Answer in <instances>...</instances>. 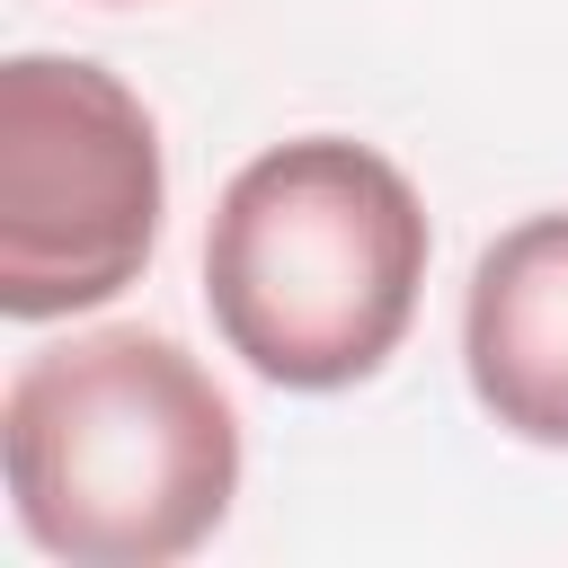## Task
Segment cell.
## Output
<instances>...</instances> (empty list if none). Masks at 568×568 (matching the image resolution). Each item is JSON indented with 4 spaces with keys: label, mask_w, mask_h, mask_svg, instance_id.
I'll return each instance as SVG.
<instances>
[{
    "label": "cell",
    "mask_w": 568,
    "mask_h": 568,
    "mask_svg": "<svg viewBox=\"0 0 568 568\" xmlns=\"http://www.w3.org/2000/svg\"><path fill=\"white\" fill-rule=\"evenodd\" d=\"M9 506L71 568H169L240 497V417L160 328H80L18 364L0 399Z\"/></svg>",
    "instance_id": "1"
},
{
    "label": "cell",
    "mask_w": 568,
    "mask_h": 568,
    "mask_svg": "<svg viewBox=\"0 0 568 568\" xmlns=\"http://www.w3.org/2000/svg\"><path fill=\"white\" fill-rule=\"evenodd\" d=\"M426 204L399 160L346 133L257 151L204 231V302L222 346L275 390L373 382L426 284Z\"/></svg>",
    "instance_id": "2"
},
{
    "label": "cell",
    "mask_w": 568,
    "mask_h": 568,
    "mask_svg": "<svg viewBox=\"0 0 568 568\" xmlns=\"http://www.w3.org/2000/svg\"><path fill=\"white\" fill-rule=\"evenodd\" d=\"M169 213L151 106L80 53L0 62V311L71 320L142 284Z\"/></svg>",
    "instance_id": "3"
},
{
    "label": "cell",
    "mask_w": 568,
    "mask_h": 568,
    "mask_svg": "<svg viewBox=\"0 0 568 568\" xmlns=\"http://www.w3.org/2000/svg\"><path fill=\"white\" fill-rule=\"evenodd\" d=\"M462 364L506 435L568 453V213H532L479 248Z\"/></svg>",
    "instance_id": "4"
}]
</instances>
